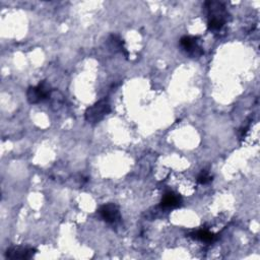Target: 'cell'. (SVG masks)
<instances>
[{"instance_id": "6da1fadb", "label": "cell", "mask_w": 260, "mask_h": 260, "mask_svg": "<svg viewBox=\"0 0 260 260\" xmlns=\"http://www.w3.org/2000/svg\"><path fill=\"white\" fill-rule=\"evenodd\" d=\"M204 6L207 11V27L210 30H219L226 21V10L223 3L218 1H206Z\"/></svg>"}, {"instance_id": "7a4b0ae2", "label": "cell", "mask_w": 260, "mask_h": 260, "mask_svg": "<svg viewBox=\"0 0 260 260\" xmlns=\"http://www.w3.org/2000/svg\"><path fill=\"white\" fill-rule=\"evenodd\" d=\"M111 112L110 104L106 100H101L88 107L84 113L85 120L90 124H96Z\"/></svg>"}, {"instance_id": "3957f363", "label": "cell", "mask_w": 260, "mask_h": 260, "mask_svg": "<svg viewBox=\"0 0 260 260\" xmlns=\"http://www.w3.org/2000/svg\"><path fill=\"white\" fill-rule=\"evenodd\" d=\"M51 86L46 81H41L36 86H29L26 90V99L29 104H38L48 100L51 96Z\"/></svg>"}, {"instance_id": "277c9868", "label": "cell", "mask_w": 260, "mask_h": 260, "mask_svg": "<svg viewBox=\"0 0 260 260\" xmlns=\"http://www.w3.org/2000/svg\"><path fill=\"white\" fill-rule=\"evenodd\" d=\"M37 250L32 247H23V246H13L6 250L5 257L8 259H30L35 256Z\"/></svg>"}, {"instance_id": "5b68a950", "label": "cell", "mask_w": 260, "mask_h": 260, "mask_svg": "<svg viewBox=\"0 0 260 260\" xmlns=\"http://www.w3.org/2000/svg\"><path fill=\"white\" fill-rule=\"evenodd\" d=\"M197 37L184 36L180 39V45L191 57H199L203 54L202 48L197 43Z\"/></svg>"}, {"instance_id": "8992f818", "label": "cell", "mask_w": 260, "mask_h": 260, "mask_svg": "<svg viewBox=\"0 0 260 260\" xmlns=\"http://www.w3.org/2000/svg\"><path fill=\"white\" fill-rule=\"evenodd\" d=\"M101 217L108 223H114L120 219L119 207L114 203H106L99 208Z\"/></svg>"}, {"instance_id": "52a82bcc", "label": "cell", "mask_w": 260, "mask_h": 260, "mask_svg": "<svg viewBox=\"0 0 260 260\" xmlns=\"http://www.w3.org/2000/svg\"><path fill=\"white\" fill-rule=\"evenodd\" d=\"M181 198L178 194L174 193V192H167L164 194L161 201H160V206L162 208L166 209H170V208H176L178 206L181 205Z\"/></svg>"}, {"instance_id": "ba28073f", "label": "cell", "mask_w": 260, "mask_h": 260, "mask_svg": "<svg viewBox=\"0 0 260 260\" xmlns=\"http://www.w3.org/2000/svg\"><path fill=\"white\" fill-rule=\"evenodd\" d=\"M189 237L194 240H198V241L206 242V243L213 242L216 239V237L213 233H210L209 231H206V230H199V231L192 232L189 234Z\"/></svg>"}, {"instance_id": "9c48e42d", "label": "cell", "mask_w": 260, "mask_h": 260, "mask_svg": "<svg viewBox=\"0 0 260 260\" xmlns=\"http://www.w3.org/2000/svg\"><path fill=\"white\" fill-rule=\"evenodd\" d=\"M108 44H109V47L111 50H113L114 52H121V53H124L126 56H127V52L124 48V42L123 40H121L118 36L116 35H112L109 40H108Z\"/></svg>"}, {"instance_id": "30bf717a", "label": "cell", "mask_w": 260, "mask_h": 260, "mask_svg": "<svg viewBox=\"0 0 260 260\" xmlns=\"http://www.w3.org/2000/svg\"><path fill=\"white\" fill-rule=\"evenodd\" d=\"M211 180H212V177L208 174L207 171H202L197 177V182L200 184H203V185L209 183Z\"/></svg>"}]
</instances>
